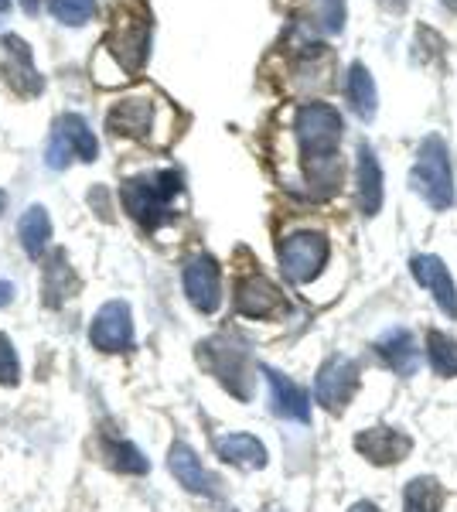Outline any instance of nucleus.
<instances>
[{
	"label": "nucleus",
	"instance_id": "obj_1",
	"mask_svg": "<svg viewBox=\"0 0 457 512\" xmlns=\"http://www.w3.org/2000/svg\"><path fill=\"white\" fill-rule=\"evenodd\" d=\"M342 127V113L328 103H304L294 117V134L301 144L307 181L318 185L324 195H331L342 185V158H338Z\"/></svg>",
	"mask_w": 457,
	"mask_h": 512
},
{
	"label": "nucleus",
	"instance_id": "obj_2",
	"mask_svg": "<svg viewBox=\"0 0 457 512\" xmlns=\"http://www.w3.org/2000/svg\"><path fill=\"white\" fill-rule=\"evenodd\" d=\"M185 192L178 171H154V175H137L123 181L120 198L123 209L134 216L144 229H157L174 219V202Z\"/></svg>",
	"mask_w": 457,
	"mask_h": 512
},
{
	"label": "nucleus",
	"instance_id": "obj_3",
	"mask_svg": "<svg viewBox=\"0 0 457 512\" xmlns=\"http://www.w3.org/2000/svg\"><path fill=\"white\" fill-rule=\"evenodd\" d=\"M410 185L430 209L444 212L454 205V175H451V151L440 137H427L417 151V164L410 171Z\"/></svg>",
	"mask_w": 457,
	"mask_h": 512
},
{
	"label": "nucleus",
	"instance_id": "obj_4",
	"mask_svg": "<svg viewBox=\"0 0 457 512\" xmlns=\"http://www.w3.org/2000/svg\"><path fill=\"white\" fill-rule=\"evenodd\" d=\"M198 359L205 362V369L219 379L236 400H249L253 396V359L239 342L232 338H209L198 345Z\"/></svg>",
	"mask_w": 457,
	"mask_h": 512
},
{
	"label": "nucleus",
	"instance_id": "obj_5",
	"mask_svg": "<svg viewBox=\"0 0 457 512\" xmlns=\"http://www.w3.org/2000/svg\"><path fill=\"white\" fill-rule=\"evenodd\" d=\"M147 48H151V14L137 11V7H123L113 21L103 55L120 62L123 72H137L147 62Z\"/></svg>",
	"mask_w": 457,
	"mask_h": 512
},
{
	"label": "nucleus",
	"instance_id": "obj_6",
	"mask_svg": "<svg viewBox=\"0 0 457 512\" xmlns=\"http://www.w3.org/2000/svg\"><path fill=\"white\" fill-rule=\"evenodd\" d=\"M280 270L290 284H311L331 256V243L324 233H294L277 246Z\"/></svg>",
	"mask_w": 457,
	"mask_h": 512
},
{
	"label": "nucleus",
	"instance_id": "obj_7",
	"mask_svg": "<svg viewBox=\"0 0 457 512\" xmlns=\"http://www.w3.org/2000/svg\"><path fill=\"white\" fill-rule=\"evenodd\" d=\"M362 386V369L352 355H328L324 366L314 379V400L321 403L328 414H342L355 393Z\"/></svg>",
	"mask_w": 457,
	"mask_h": 512
},
{
	"label": "nucleus",
	"instance_id": "obj_8",
	"mask_svg": "<svg viewBox=\"0 0 457 512\" xmlns=\"http://www.w3.org/2000/svg\"><path fill=\"white\" fill-rule=\"evenodd\" d=\"M99 144L89 130V123L76 117V113H62L52 127V140H48V164L52 168H69L72 161H96Z\"/></svg>",
	"mask_w": 457,
	"mask_h": 512
},
{
	"label": "nucleus",
	"instance_id": "obj_9",
	"mask_svg": "<svg viewBox=\"0 0 457 512\" xmlns=\"http://www.w3.org/2000/svg\"><path fill=\"white\" fill-rule=\"evenodd\" d=\"M89 342L99 352H127L134 349V315L127 301H106L89 325Z\"/></svg>",
	"mask_w": 457,
	"mask_h": 512
},
{
	"label": "nucleus",
	"instance_id": "obj_10",
	"mask_svg": "<svg viewBox=\"0 0 457 512\" xmlns=\"http://www.w3.org/2000/svg\"><path fill=\"white\" fill-rule=\"evenodd\" d=\"M236 311L256 321L280 318L287 311V297L280 294V287L270 277L246 274L236 280Z\"/></svg>",
	"mask_w": 457,
	"mask_h": 512
},
{
	"label": "nucleus",
	"instance_id": "obj_11",
	"mask_svg": "<svg viewBox=\"0 0 457 512\" xmlns=\"http://www.w3.org/2000/svg\"><path fill=\"white\" fill-rule=\"evenodd\" d=\"M185 294L191 308L215 315L222 304V270L209 253H198L185 263Z\"/></svg>",
	"mask_w": 457,
	"mask_h": 512
},
{
	"label": "nucleus",
	"instance_id": "obj_12",
	"mask_svg": "<svg viewBox=\"0 0 457 512\" xmlns=\"http://www.w3.org/2000/svg\"><path fill=\"white\" fill-rule=\"evenodd\" d=\"M410 270H413V280H417L423 291L434 294L437 308L454 321L457 318V287H454V277L447 274L444 260L434 253H420L410 260Z\"/></svg>",
	"mask_w": 457,
	"mask_h": 512
},
{
	"label": "nucleus",
	"instance_id": "obj_13",
	"mask_svg": "<svg viewBox=\"0 0 457 512\" xmlns=\"http://www.w3.org/2000/svg\"><path fill=\"white\" fill-rule=\"evenodd\" d=\"M168 468H171V475L178 478V482L185 485L188 492L205 495V499H215V495H219V478H215L209 468L202 465V458H198V454L191 451L185 441H174L171 444Z\"/></svg>",
	"mask_w": 457,
	"mask_h": 512
},
{
	"label": "nucleus",
	"instance_id": "obj_14",
	"mask_svg": "<svg viewBox=\"0 0 457 512\" xmlns=\"http://www.w3.org/2000/svg\"><path fill=\"white\" fill-rule=\"evenodd\" d=\"M355 451L372 465H400L413 451V441L403 431H393V427H369V431L355 434Z\"/></svg>",
	"mask_w": 457,
	"mask_h": 512
},
{
	"label": "nucleus",
	"instance_id": "obj_15",
	"mask_svg": "<svg viewBox=\"0 0 457 512\" xmlns=\"http://www.w3.org/2000/svg\"><path fill=\"white\" fill-rule=\"evenodd\" d=\"M263 376L270 383V410L284 420H297V424H311V396L294 379L277 373V369L263 366Z\"/></svg>",
	"mask_w": 457,
	"mask_h": 512
},
{
	"label": "nucleus",
	"instance_id": "obj_16",
	"mask_svg": "<svg viewBox=\"0 0 457 512\" xmlns=\"http://www.w3.org/2000/svg\"><path fill=\"white\" fill-rule=\"evenodd\" d=\"M376 355L382 359V366L393 369L396 376H413L420 366V345L413 332H406V328H389V332H382L376 338Z\"/></svg>",
	"mask_w": 457,
	"mask_h": 512
},
{
	"label": "nucleus",
	"instance_id": "obj_17",
	"mask_svg": "<svg viewBox=\"0 0 457 512\" xmlns=\"http://www.w3.org/2000/svg\"><path fill=\"white\" fill-rule=\"evenodd\" d=\"M106 127L120 137H140L147 140L151 137V127H154V103L151 99H120L110 113H106Z\"/></svg>",
	"mask_w": 457,
	"mask_h": 512
},
{
	"label": "nucleus",
	"instance_id": "obj_18",
	"mask_svg": "<svg viewBox=\"0 0 457 512\" xmlns=\"http://www.w3.org/2000/svg\"><path fill=\"white\" fill-rule=\"evenodd\" d=\"M215 454H219L226 465L243 468V472H260V468H267V448H263V441H256L253 434L215 437Z\"/></svg>",
	"mask_w": 457,
	"mask_h": 512
},
{
	"label": "nucleus",
	"instance_id": "obj_19",
	"mask_svg": "<svg viewBox=\"0 0 457 512\" xmlns=\"http://www.w3.org/2000/svg\"><path fill=\"white\" fill-rule=\"evenodd\" d=\"M4 45H7V62H4L7 82H11L21 96H38L41 93V76L35 72V65H31L28 45H24L21 38H14V35H7Z\"/></svg>",
	"mask_w": 457,
	"mask_h": 512
},
{
	"label": "nucleus",
	"instance_id": "obj_20",
	"mask_svg": "<svg viewBox=\"0 0 457 512\" xmlns=\"http://www.w3.org/2000/svg\"><path fill=\"white\" fill-rule=\"evenodd\" d=\"M382 168L379 158L369 144H359V205H362V216H379L382 209Z\"/></svg>",
	"mask_w": 457,
	"mask_h": 512
},
{
	"label": "nucleus",
	"instance_id": "obj_21",
	"mask_svg": "<svg viewBox=\"0 0 457 512\" xmlns=\"http://www.w3.org/2000/svg\"><path fill=\"white\" fill-rule=\"evenodd\" d=\"M345 93H348V103H352L355 117L359 120H376V110H379V93H376V79L372 72L365 69L362 62H355L348 69V82H345Z\"/></svg>",
	"mask_w": 457,
	"mask_h": 512
},
{
	"label": "nucleus",
	"instance_id": "obj_22",
	"mask_svg": "<svg viewBox=\"0 0 457 512\" xmlns=\"http://www.w3.org/2000/svg\"><path fill=\"white\" fill-rule=\"evenodd\" d=\"M76 291H79V274L69 267L65 253H58L45 270V304L48 308H62Z\"/></svg>",
	"mask_w": 457,
	"mask_h": 512
},
{
	"label": "nucleus",
	"instance_id": "obj_23",
	"mask_svg": "<svg viewBox=\"0 0 457 512\" xmlns=\"http://www.w3.org/2000/svg\"><path fill=\"white\" fill-rule=\"evenodd\" d=\"M18 233H21L24 253L35 256V260H38V256L48 250V243H52V219H48L45 205H31V209L24 212Z\"/></svg>",
	"mask_w": 457,
	"mask_h": 512
},
{
	"label": "nucleus",
	"instance_id": "obj_24",
	"mask_svg": "<svg viewBox=\"0 0 457 512\" xmlns=\"http://www.w3.org/2000/svg\"><path fill=\"white\" fill-rule=\"evenodd\" d=\"M444 509V485L430 475H420L406 482L403 492V512H440Z\"/></svg>",
	"mask_w": 457,
	"mask_h": 512
},
{
	"label": "nucleus",
	"instance_id": "obj_25",
	"mask_svg": "<svg viewBox=\"0 0 457 512\" xmlns=\"http://www.w3.org/2000/svg\"><path fill=\"white\" fill-rule=\"evenodd\" d=\"M103 448H106V461L123 475H147V468H151V461L144 458V451H140L137 444L123 441V437H106Z\"/></svg>",
	"mask_w": 457,
	"mask_h": 512
},
{
	"label": "nucleus",
	"instance_id": "obj_26",
	"mask_svg": "<svg viewBox=\"0 0 457 512\" xmlns=\"http://www.w3.org/2000/svg\"><path fill=\"white\" fill-rule=\"evenodd\" d=\"M427 359H430V366H434L437 376H444V379L457 376V342L451 335L430 328L427 332Z\"/></svg>",
	"mask_w": 457,
	"mask_h": 512
},
{
	"label": "nucleus",
	"instance_id": "obj_27",
	"mask_svg": "<svg viewBox=\"0 0 457 512\" xmlns=\"http://www.w3.org/2000/svg\"><path fill=\"white\" fill-rule=\"evenodd\" d=\"M48 7L62 24H86L96 11V0H48Z\"/></svg>",
	"mask_w": 457,
	"mask_h": 512
},
{
	"label": "nucleus",
	"instance_id": "obj_28",
	"mask_svg": "<svg viewBox=\"0 0 457 512\" xmlns=\"http://www.w3.org/2000/svg\"><path fill=\"white\" fill-rule=\"evenodd\" d=\"M314 14H318L321 31H328V35H342L345 0H314Z\"/></svg>",
	"mask_w": 457,
	"mask_h": 512
},
{
	"label": "nucleus",
	"instance_id": "obj_29",
	"mask_svg": "<svg viewBox=\"0 0 457 512\" xmlns=\"http://www.w3.org/2000/svg\"><path fill=\"white\" fill-rule=\"evenodd\" d=\"M21 383V359L14 352L11 335L0 332V386H18Z\"/></svg>",
	"mask_w": 457,
	"mask_h": 512
},
{
	"label": "nucleus",
	"instance_id": "obj_30",
	"mask_svg": "<svg viewBox=\"0 0 457 512\" xmlns=\"http://www.w3.org/2000/svg\"><path fill=\"white\" fill-rule=\"evenodd\" d=\"M11 301H14V284L11 280H0V308H7Z\"/></svg>",
	"mask_w": 457,
	"mask_h": 512
},
{
	"label": "nucleus",
	"instance_id": "obj_31",
	"mask_svg": "<svg viewBox=\"0 0 457 512\" xmlns=\"http://www.w3.org/2000/svg\"><path fill=\"white\" fill-rule=\"evenodd\" d=\"M348 512H379V506H376V502H355Z\"/></svg>",
	"mask_w": 457,
	"mask_h": 512
},
{
	"label": "nucleus",
	"instance_id": "obj_32",
	"mask_svg": "<svg viewBox=\"0 0 457 512\" xmlns=\"http://www.w3.org/2000/svg\"><path fill=\"white\" fill-rule=\"evenodd\" d=\"M382 4H386V7H393V11H403V4H406V0H382Z\"/></svg>",
	"mask_w": 457,
	"mask_h": 512
},
{
	"label": "nucleus",
	"instance_id": "obj_33",
	"mask_svg": "<svg viewBox=\"0 0 457 512\" xmlns=\"http://www.w3.org/2000/svg\"><path fill=\"white\" fill-rule=\"evenodd\" d=\"M21 4H24V11H31V14L38 11V0H21Z\"/></svg>",
	"mask_w": 457,
	"mask_h": 512
},
{
	"label": "nucleus",
	"instance_id": "obj_34",
	"mask_svg": "<svg viewBox=\"0 0 457 512\" xmlns=\"http://www.w3.org/2000/svg\"><path fill=\"white\" fill-rule=\"evenodd\" d=\"M4 209H7V195L0 192V216H4Z\"/></svg>",
	"mask_w": 457,
	"mask_h": 512
},
{
	"label": "nucleus",
	"instance_id": "obj_35",
	"mask_svg": "<svg viewBox=\"0 0 457 512\" xmlns=\"http://www.w3.org/2000/svg\"><path fill=\"white\" fill-rule=\"evenodd\" d=\"M444 4L451 7V11H457V0H444Z\"/></svg>",
	"mask_w": 457,
	"mask_h": 512
},
{
	"label": "nucleus",
	"instance_id": "obj_36",
	"mask_svg": "<svg viewBox=\"0 0 457 512\" xmlns=\"http://www.w3.org/2000/svg\"><path fill=\"white\" fill-rule=\"evenodd\" d=\"M7 7H11V0H0V11H7Z\"/></svg>",
	"mask_w": 457,
	"mask_h": 512
},
{
	"label": "nucleus",
	"instance_id": "obj_37",
	"mask_svg": "<svg viewBox=\"0 0 457 512\" xmlns=\"http://www.w3.org/2000/svg\"><path fill=\"white\" fill-rule=\"evenodd\" d=\"M226 512H236V509H226Z\"/></svg>",
	"mask_w": 457,
	"mask_h": 512
}]
</instances>
